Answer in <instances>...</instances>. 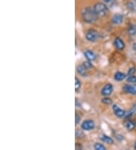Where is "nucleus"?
I'll list each match as a JSON object with an SVG mask.
<instances>
[{
  "label": "nucleus",
  "mask_w": 136,
  "mask_h": 150,
  "mask_svg": "<svg viewBox=\"0 0 136 150\" xmlns=\"http://www.w3.org/2000/svg\"><path fill=\"white\" fill-rule=\"evenodd\" d=\"M82 17L83 20L87 23H94L98 19V15L94 11V8L88 7L84 8V10L82 12Z\"/></svg>",
  "instance_id": "1"
},
{
  "label": "nucleus",
  "mask_w": 136,
  "mask_h": 150,
  "mask_svg": "<svg viewBox=\"0 0 136 150\" xmlns=\"http://www.w3.org/2000/svg\"><path fill=\"white\" fill-rule=\"evenodd\" d=\"M94 9L98 17H104V15H107V11H108L107 6L104 3H101V2H98V3L95 4L94 6Z\"/></svg>",
  "instance_id": "2"
},
{
  "label": "nucleus",
  "mask_w": 136,
  "mask_h": 150,
  "mask_svg": "<svg viewBox=\"0 0 136 150\" xmlns=\"http://www.w3.org/2000/svg\"><path fill=\"white\" fill-rule=\"evenodd\" d=\"M85 37H86V40L90 42H95L99 38V33L95 30L90 29L86 32Z\"/></svg>",
  "instance_id": "3"
},
{
  "label": "nucleus",
  "mask_w": 136,
  "mask_h": 150,
  "mask_svg": "<svg viewBox=\"0 0 136 150\" xmlns=\"http://www.w3.org/2000/svg\"><path fill=\"white\" fill-rule=\"evenodd\" d=\"M113 90V85L111 83H107V84H106L105 86L102 88L101 94L104 96H110L112 93Z\"/></svg>",
  "instance_id": "4"
},
{
  "label": "nucleus",
  "mask_w": 136,
  "mask_h": 150,
  "mask_svg": "<svg viewBox=\"0 0 136 150\" xmlns=\"http://www.w3.org/2000/svg\"><path fill=\"white\" fill-rule=\"evenodd\" d=\"M94 127V123L92 120H86L82 124V128L85 130H92Z\"/></svg>",
  "instance_id": "5"
},
{
  "label": "nucleus",
  "mask_w": 136,
  "mask_h": 150,
  "mask_svg": "<svg viewBox=\"0 0 136 150\" xmlns=\"http://www.w3.org/2000/svg\"><path fill=\"white\" fill-rule=\"evenodd\" d=\"M113 111L114 112L115 115L117 116L118 117H123L125 115V112L124 110L121 109L120 107L116 105H113Z\"/></svg>",
  "instance_id": "6"
},
{
  "label": "nucleus",
  "mask_w": 136,
  "mask_h": 150,
  "mask_svg": "<svg viewBox=\"0 0 136 150\" xmlns=\"http://www.w3.org/2000/svg\"><path fill=\"white\" fill-rule=\"evenodd\" d=\"M123 91L126 93L136 94V85H125L123 86Z\"/></svg>",
  "instance_id": "7"
},
{
  "label": "nucleus",
  "mask_w": 136,
  "mask_h": 150,
  "mask_svg": "<svg viewBox=\"0 0 136 150\" xmlns=\"http://www.w3.org/2000/svg\"><path fill=\"white\" fill-rule=\"evenodd\" d=\"M113 44H114L115 47H116L118 50H123L124 48H125V42L122 40L120 38L115 39Z\"/></svg>",
  "instance_id": "8"
},
{
  "label": "nucleus",
  "mask_w": 136,
  "mask_h": 150,
  "mask_svg": "<svg viewBox=\"0 0 136 150\" xmlns=\"http://www.w3.org/2000/svg\"><path fill=\"white\" fill-rule=\"evenodd\" d=\"M123 21V15H120V14H116L113 17L112 22L114 24H120Z\"/></svg>",
  "instance_id": "9"
},
{
  "label": "nucleus",
  "mask_w": 136,
  "mask_h": 150,
  "mask_svg": "<svg viewBox=\"0 0 136 150\" xmlns=\"http://www.w3.org/2000/svg\"><path fill=\"white\" fill-rule=\"evenodd\" d=\"M84 55L86 58V59H88L89 61H94L96 59V55L91 50H86L84 52Z\"/></svg>",
  "instance_id": "10"
},
{
  "label": "nucleus",
  "mask_w": 136,
  "mask_h": 150,
  "mask_svg": "<svg viewBox=\"0 0 136 150\" xmlns=\"http://www.w3.org/2000/svg\"><path fill=\"white\" fill-rule=\"evenodd\" d=\"M124 125H125V128L129 130H134L136 126L135 123L133 121H132V120H127V121H125V123H124Z\"/></svg>",
  "instance_id": "11"
},
{
  "label": "nucleus",
  "mask_w": 136,
  "mask_h": 150,
  "mask_svg": "<svg viewBox=\"0 0 136 150\" xmlns=\"http://www.w3.org/2000/svg\"><path fill=\"white\" fill-rule=\"evenodd\" d=\"M125 76L126 75L124 73H122V72H116L114 75V80L116 81H123V79L125 78Z\"/></svg>",
  "instance_id": "12"
},
{
  "label": "nucleus",
  "mask_w": 136,
  "mask_h": 150,
  "mask_svg": "<svg viewBox=\"0 0 136 150\" xmlns=\"http://www.w3.org/2000/svg\"><path fill=\"white\" fill-rule=\"evenodd\" d=\"M77 72L80 75H82V76H86V74H87V69L82 64V65H79L77 67Z\"/></svg>",
  "instance_id": "13"
},
{
  "label": "nucleus",
  "mask_w": 136,
  "mask_h": 150,
  "mask_svg": "<svg viewBox=\"0 0 136 150\" xmlns=\"http://www.w3.org/2000/svg\"><path fill=\"white\" fill-rule=\"evenodd\" d=\"M128 32H129V34L131 35V36L136 35V25H135V24L129 25V28H128Z\"/></svg>",
  "instance_id": "14"
},
{
  "label": "nucleus",
  "mask_w": 136,
  "mask_h": 150,
  "mask_svg": "<svg viewBox=\"0 0 136 150\" xmlns=\"http://www.w3.org/2000/svg\"><path fill=\"white\" fill-rule=\"evenodd\" d=\"M101 139L103 142H104V143H108V144H112V143H113V140L112 138L109 137L108 136H107V135L102 136L101 138Z\"/></svg>",
  "instance_id": "15"
},
{
  "label": "nucleus",
  "mask_w": 136,
  "mask_h": 150,
  "mask_svg": "<svg viewBox=\"0 0 136 150\" xmlns=\"http://www.w3.org/2000/svg\"><path fill=\"white\" fill-rule=\"evenodd\" d=\"M94 148L95 150H106V148L104 147L103 144L101 143H95L94 146Z\"/></svg>",
  "instance_id": "16"
},
{
  "label": "nucleus",
  "mask_w": 136,
  "mask_h": 150,
  "mask_svg": "<svg viewBox=\"0 0 136 150\" xmlns=\"http://www.w3.org/2000/svg\"><path fill=\"white\" fill-rule=\"evenodd\" d=\"M80 87H81V83H80V80L77 77H76L75 78V90H76V91H78Z\"/></svg>",
  "instance_id": "17"
},
{
  "label": "nucleus",
  "mask_w": 136,
  "mask_h": 150,
  "mask_svg": "<svg viewBox=\"0 0 136 150\" xmlns=\"http://www.w3.org/2000/svg\"><path fill=\"white\" fill-rule=\"evenodd\" d=\"M127 81L129 83H136V77L134 75H131L127 78Z\"/></svg>",
  "instance_id": "18"
},
{
  "label": "nucleus",
  "mask_w": 136,
  "mask_h": 150,
  "mask_svg": "<svg viewBox=\"0 0 136 150\" xmlns=\"http://www.w3.org/2000/svg\"><path fill=\"white\" fill-rule=\"evenodd\" d=\"M102 103H104V104L106 105H111V103H112V100H111V99H110V98L105 97V98L102 99Z\"/></svg>",
  "instance_id": "19"
},
{
  "label": "nucleus",
  "mask_w": 136,
  "mask_h": 150,
  "mask_svg": "<svg viewBox=\"0 0 136 150\" xmlns=\"http://www.w3.org/2000/svg\"><path fill=\"white\" fill-rule=\"evenodd\" d=\"M82 65L85 67L86 69H89V68H91L92 67V64L91 62H84L83 64H82Z\"/></svg>",
  "instance_id": "20"
},
{
  "label": "nucleus",
  "mask_w": 136,
  "mask_h": 150,
  "mask_svg": "<svg viewBox=\"0 0 136 150\" xmlns=\"http://www.w3.org/2000/svg\"><path fill=\"white\" fill-rule=\"evenodd\" d=\"M135 71H136L135 68H129V71H128V74L130 75V76H131V75H133L135 73Z\"/></svg>",
  "instance_id": "21"
},
{
  "label": "nucleus",
  "mask_w": 136,
  "mask_h": 150,
  "mask_svg": "<svg viewBox=\"0 0 136 150\" xmlns=\"http://www.w3.org/2000/svg\"><path fill=\"white\" fill-rule=\"evenodd\" d=\"M80 121V116L78 114H76V125H78L79 122Z\"/></svg>",
  "instance_id": "22"
},
{
  "label": "nucleus",
  "mask_w": 136,
  "mask_h": 150,
  "mask_svg": "<svg viewBox=\"0 0 136 150\" xmlns=\"http://www.w3.org/2000/svg\"><path fill=\"white\" fill-rule=\"evenodd\" d=\"M133 50L136 51V43H134V45H133Z\"/></svg>",
  "instance_id": "23"
},
{
  "label": "nucleus",
  "mask_w": 136,
  "mask_h": 150,
  "mask_svg": "<svg viewBox=\"0 0 136 150\" xmlns=\"http://www.w3.org/2000/svg\"><path fill=\"white\" fill-rule=\"evenodd\" d=\"M104 2H111L112 0H103Z\"/></svg>",
  "instance_id": "24"
},
{
  "label": "nucleus",
  "mask_w": 136,
  "mask_h": 150,
  "mask_svg": "<svg viewBox=\"0 0 136 150\" xmlns=\"http://www.w3.org/2000/svg\"><path fill=\"white\" fill-rule=\"evenodd\" d=\"M135 149L136 150V142H135Z\"/></svg>",
  "instance_id": "25"
},
{
  "label": "nucleus",
  "mask_w": 136,
  "mask_h": 150,
  "mask_svg": "<svg viewBox=\"0 0 136 150\" xmlns=\"http://www.w3.org/2000/svg\"><path fill=\"white\" fill-rule=\"evenodd\" d=\"M135 2H136V0H135Z\"/></svg>",
  "instance_id": "26"
}]
</instances>
